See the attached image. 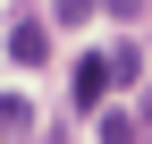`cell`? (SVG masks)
Wrapping results in <instances>:
<instances>
[{"instance_id": "1", "label": "cell", "mask_w": 152, "mask_h": 144, "mask_svg": "<svg viewBox=\"0 0 152 144\" xmlns=\"http://www.w3.org/2000/svg\"><path fill=\"white\" fill-rule=\"evenodd\" d=\"M9 60L17 68H42L51 60V26H42V17H9Z\"/></svg>"}, {"instance_id": "2", "label": "cell", "mask_w": 152, "mask_h": 144, "mask_svg": "<svg viewBox=\"0 0 152 144\" xmlns=\"http://www.w3.org/2000/svg\"><path fill=\"white\" fill-rule=\"evenodd\" d=\"M110 85H118V76H110V60H76V68H68L76 110H102V93H110Z\"/></svg>"}, {"instance_id": "3", "label": "cell", "mask_w": 152, "mask_h": 144, "mask_svg": "<svg viewBox=\"0 0 152 144\" xmlns=\"http://www.w3.org/2000/svg\"><path fill=\"white\" fill-rule=\"evenodd\" d=\"M135 68H144V51H135V43H118V51H110V76H118V85H135Z\"/></svg>"}, {"instance_id": "4", "label": "cell", "mask_w": 152, "mask_h": 144, "mask_svg": "<svg viewBox=\"0 0 152 144\" xmlns=\"http://www.w3.org/2000/svg\"><path fill=\"white\" fill-rule=\"evenodd\" d=\"M93 9H102V0H51V17H59V26H85Z\"/></svg>"}, {"instance_id": "5", "label": "cell", "mask_w": 152, "mask_h": 144, "mask_svg": "<svg viewBox=\"0 0 152 144\" xmlns=\"http://www.w3.org/2000/svg\"><path fill=\"white\" fill-rule=\"evenodd\" d=\"M102 144H135V119H118V110H110V119H102Z\"/></svg>"}, {"instance_id": "6", "label": "cell", "mask_w": 152, "mask_h": 144, "mask_svg": "<svg viewBox=\"0 0 152 144\" xmlns=\"http://www.w3.org/2000/svg\"><path fill=\"white\" fill-rule=\"evenodd\" d=\"M102 9H110V17H135V9H144V0H102Z\"/></svg>"}, {"instance_id": "7", "label": "cell", "mask_w": 152, "mask_h": 144, "mask_svg": "<svg viewBox=\"0 0 152 144\" xmlns=\"http://www.w3.org/2000/svg\"><path fill=\"white\" fill-rule=\"evenodd\" d=\"M0 136H9V119H0Z\"/></svg>"}]
</instances>
